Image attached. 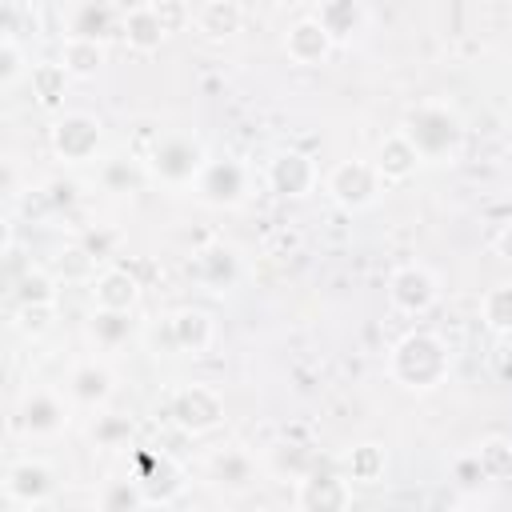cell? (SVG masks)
<instances>
[{
    "instance_id": "6da1fadb",
    "label": "cell",
    "mask_w": 512,
    "mask_h": 512,
    "mask_svg": "<svg viewBox=\"0 0 512 512\" xmlns=\"http://www.w3.org/2000/svg\"><path fill=\"white\" fill-rule=\"evenodd\" d=\"M400 132L412 140V148L420 152L424 164H452L468 136L460 112L444 100H420L416 108H408Z\"/></svg>"
},
{
    "instance_id": "7a4b0ae2",
    "label": "cell",
    "mask_w": 512,
    "mask_h": 512,
    "mask_svg": "<svg viewBox=\"0 0 512 512\" xmlns=\"http://www.w3.org/2000/svg\"><path fill=\"white\" fill-rule=\"evenodd\" d=\"M448 368H452V356L436 332L416 328V332H404L388 348V376H392V384H400L408 392H428V388L444 384Z\"/></svg>"
},
{
    "instance_id": "3957f363",
    "label": "cell",
    "mask_w": 512,
    "mask_h": 512,
    "mask_svg": "<svg viewBox=\"0 0 512 512\" xmlns=\"http://www.w3.org/2000/svg\"><path fill=\"white\" fill-rule=\"evenodd\" d=\"M208 160H212V156L204 152V144H200L196 136H184V132L160 136V140L148 148V172H152L160 184H172V188L196 184Z\"/></svg>"
},
{
    "instance_id": "277c9868",
    "label": "cell",
    "mask_w": 512,
    "mask_h": 512,
    "mask_svg": "<svg viewBox=\"0 0 512 512\" xmlns=\"http://www.w3.org/2000/svg\"><path fill=\"white\" fill-rule=\"evenodd\" d=\"M164 412L184 436H208L212 428L224 424V396L212 384H180L172 388Z\"/></svg>"
},
{
    "instance_id": "5b68a950",
    "label": "cell",
    "mask_w": 512,
    "mask_h": 512,
    "mask_svg": "<svg viewBox=\"0 0 512 512\" xmlns=\"http://www.w3.org/2000/svg\"><path fill=\"white\" fill-rule=\"evenodd\" d=\"M384 188H388V184L380 180V172H376L372 160H340V164H332L328 176H324L328 200L340 204L344 212H364V208H372Z\"/></svg>"
},
{
    "instance_id": "8992f818",
    "label": "cell",
    "mask_w": 512,
    "mask_h": 512,
    "mask_svg": "<svg viewBox=\"0 0 512 512\" xmlns=\"http://www.w3.org/2000/svg\"><path fill=\"white\" fill-rule=\"evenodd\" d=\"M48 144L64 164H88L104 148V124L92 112H64L48 128Z\"/></svg>"
},
{
    "instance_id": "52a82bcc",
    "label": "cell",
    "mask_w": 512,
    "mask_h": 512,
    "mask_svg": "<svg viewBox=\"0 0 512 512\" xmlns=\"http://www.w3.org/2000/svg\"><path fill=\"white\" fill-rule=\"evenodd\" d=\"M352 508V480L340 468H312L296 480V512H348Z\"/></svg>"
},
{
    "instance_id": "ba28073f",
    "label": "cell",
    "mask_w": 512,
    "mask_h": 512,
    "mask_svg": "<svg viewBox=\"0 0 512 512\" xmlns=\"http://www.w3.org/2000/svg\"><path fill=\"white\" fill-rule=\"evenodd\" d=\"M440 300V280L424 264H400L388 276V304L400 316H424Z\"/></svg>"
},
{
    "instance_id": "9c48e42d",
    "label": "cell",
    "mask_w": 512,
    "mask_h": 512,
    "mask_svg": "<svg viewBox=\"0 0 512 512\" xmlns=\"http://www.w3.org/2000/svg\"><path fill=\"white\" fill-rule=\"evenodd\" d=\"M192 188L208 208H236L248 196V168L232 156H216L204 164V172Z\"/></svg>"
},
{
    "instance_id": "30bf717a",
    "label": "cell",
    "mask_w": 512,
    "mask_h": 512,
    "mask_svg": "<svg viewBox=\"0 0 512 512\" xmlns=\"http://www.w3.org/2000/svg\"><path fill=\"white\" fill-rule=\"evenodd\" d=\"M264 180H268V188H272L276 196L300 200V196H308V192L320 184V168H316V156H308V152H300V148H284V152H276V156L268 160Z\"/></svg>"
},
{
    "instance_id": "8fae6325",
    "label": "cell",
    "mask_w": 512,
    "mask_h": 512,
    "mask_svg": "<svg viewBox=\"0 0 512 512\" xmlns=\"http://www.w3.org/2000/svg\"><path fill=\"white\" fill-rule=\"evenodd\" d=\"M56 492V472L48 460H36V456H24V460H12L8 472H4V496L12 504H44L48 496Z\"/></svg>"
},
{
    "instance_id": "7c38bea8",
    "label": "cell",
    "mask_w": 512,
    "mask_h": 512,
    "mask_svg": "<svg viewBox=\"0 0 512 512\" xmlns=\"http://www.w3.org/2000/svg\"><path fill=\"white\" fill-rule=\"evenodd\" d=\"M148 496V504H172L184 492V468L168 452H140V464L132 472Z\"/></svg>"
},
{
    "instance_id": "4fadbf2b",
    "label": "cell",
    "mask_w": 512,
    "mask_h": 512,
    "mask_svg": "<svg viewBox=\"0 0 512 512\" xmlns=\"http://www.w3.org/2000/svg\"><path fill=\"white\" fill-rule=\"evenodd\" d=\"M188 276L208 292H228L240 280V260L228 244H204L188 260Z\"/></svg>"
},
{
    "instance_id": "5bb4252c",
    "label": "cell",
    "mask_w": 512,
    "mask_h": 512,
    "mask_svg": "<svg viewBox=\"0 0 512 512\" xmlns=\"http://www.w3.org/2000/svg\"><path fill=\"white\" fill-rule=\"evenodd\" d=\"M332 48H336V40L312 20V12L300 16V20H292L288 32H284V56H288L292 64H300V68L324 64V60L332 56Z\"/></svg>"
},
{
    "instance_id": "9a60e30c",
    "label": "cell",
    "mask_w": 512,
    "mask_h": 512,
    "mask_svg": "<svg viewBox=\"0 0 512 512\" xmlns=\"http://www.w3.org/2000/svg\"><path fill=\"white\" fill-rule=\"evenodd\" d=\"M120 40L132 48V52H156L164 40H168V24L160 20L156 12V0H144V4H132L124 8V20H120Z\"/></svg>"
},
{
    "instance_id": "2e32d148",
    "label": "cell",
    "mask_w": 512,
    "mask_h": 512,
    "mask_svg": "<svg viewBox=\"0 0 512 512\" xmlns=\"http://www.w3.org/2000/svg\"><path fill=\"white\" fill-rule=\"evenodd\" d=\"M212 336H216V328L204 308H176L168 316V344L184 356H204L212 348Z\"/></svg>"
},
{
    "instance_id": "e0dca14e",
    "label": "cell",
    "mask_w": 512,
    "mask_h": 512,
    "mask_svg": "<svg viewBox=\"0 0 512 512\" xmlns=\"http://www.w3.org/2000/svg\"><path fill=\"white\" fill-rule=\"evenodd\" d=\"M20 428H24L28 436H56V432H64V428H68V408H64V400H60L56 392H44V388L28 392L24 404H20Z\"/></svg>"
},
{
    "instance_id": "ac0fdd59",
    "label": "cell",
    "mask_w": 512,
    "mask_h": 512,
    "mask_svg": "<svg viewBox=\"0 0 512 512\" xmlns=\"http://www.w3.org/2000/svg\"><path fill=\"white\" fill-rule=\"evenodd\" d=\"M376 172H380V180L384 184H404V180H412L416 176V168L424 164L420 160V152L412 148V140L396 128V132H388L384 140H380V148H376Z\"/></svg>"
},
{
    "instance_id": "d6986e66",
    "label": "cell",
    "mask_w": 512,
    "mask_h": 512,
    "mask_svg": "<svg viewBox=\"0 0 512 512\" xmlns=\"http://www.w3.org/2000/svg\"><path fill=\"white\" fill-rule=\"evenodd\" d=\"M120 20H124V8L88 0V4H76V8H72V16H68V36L104 44L108 36H120Z\"/></svg>"
},
{
    "instance_id": "ffe728a7",
    "label": "cell",
    "mask_w": 512,
    "mask_h": 512,
    "mask_svg": "<svg viewBox=\"0 0 512 512\" xmlns=\"http://www.w3.org/2000/svg\"><path fill=\"white\" fill-rule=\"evenodd\" d=\"M136 300H140V280H136L128 268H120V264L104 268V272L92 280V304H96V308L132 312Z\"/></svg>"
},
{
    "instance_id": "44dd1931",
    "label": "cell",
    "mask_w": 512,
    "mask_h": 512,
    "mask_svg": "<svg viewBox=\"0 0 512 512\" xmlns=\"http://www.w3.org/2000/svg\"><path fill=\"white\" fill-rule=\"evenodd\" d=\"M208 476H212V484H220L228 492H248L256 484V460L236 444L232 448H216L208 456Z\"/></svg>"
},
{
    "instance_id": "7402d4cb",
    "label": "cell",
    "mask_w": 512,
    "mask_h": 512,
    "mask_svg": "<svg viewBox=\"0 0 512 512\" xmlns=\"http://www.w3.org/2000/svg\"><path fill=\"white\" fill-rule=\"evenodd\" d=\"M312 20H316L336 44H344V40H352V36L368 24V8H364L360 0H324V4L312 8Z\"/></svg>"
},
{
    "instance_id": "603a6c76",
    "label": "cell",
    "mask_w": 512,
    "mask_h": 512,
    "mask_svg": "<svg viewBox=\"0 0 512 512\" xmlns=\"http://www.w3.org/2000/svg\"><path fill=\"white\" fill-rule=\"evenodd\" d=\"M116 392V376L108 372V364H96V360H84L72 368L68 376V396L84 408H100L108 404V396Z\"/></svg>"
},
{
    "instance_id": "cb8c5ba5",
    "label": "cell",
    "mask_w": 512,
    "mask_h": 512,
    "mask_svg": "<svg viewBox=\"0 0 512 512\" xmlns=\"http://www.w3.org/2000/svg\"><path fill=\"white\" fill-rule=\"evenodd\" d=\"M340 472H344L352 484H380L384 472H388V452H384V444H376V440H360V444L344 448V456H340Z\"/></svg>"
},
{
    "instance_id": "d4e9b609",
    "label": "cell",
    "mask_w": 512,
    "mask_h": 512,
    "mask_svg": "<svg viewBox=\"0 0 512 512\" xmlns=\"http://www.w3.org/2000/svg\"><path fill=\"white\" fill-rule=\"evenodd\" d=\"M192 24H196V32H204L212 40L232 36L244 24V4L240 0H204L192 8Z\"/></svg>"
},
{
    "instance_id": "484cf974",
    "label": "cell",
    "mask_w": 512,
    "mask_h": 512,
    "mask_svg": "<svg viewBox=\"0 0 512 512\" xmlns=\"http://www.w3.org/2000/svg\"><path fill=\"white\" fill-rule=\"evenodd\" d=\"M60 64H64V72H68L72 80H92V76L104 68V44L64 36V44H60Z\"/></svg>"
},
{
    "instance_id": "4316f807",
    "label": "cell",
    "mask_w": 512,
    "mask_h": 512,
    "mask_svg": "<svg viewBox=\"0 0 512 512\" xmlns=\"http://www.w3.org/2000/svg\"><path fill=\"white\" fill-rule=\"evenodd\" d=\"M148 504L136 476H112L96 492V512H140Z\"/></svg>"
},
{
    "instance_id": "83f0119b",
    "label": "cell",
    "mask_w": 512,
    "mask_h": 512,
    "mask_svg": "<svg viewBox=\"0 0 512 512\" xmlns=\"http://www.w3.org/2000/svg\"><path fill=\"white\" fill-rule=\"evenodd\" d=\"M144 180H148V168L140 160H132V156H112L100 168V184L112 196H136L144 188Z\"/></svg>"
},
{
    "instance_id": "f1b7e54d",
    "label": "cell",
    "mask_w": 512,
    "mask_h": 512,
    "mask_svg": "<svg viewBox=\"0 0 512 512\" xmlns=\"http://www.w3.org/2000/svg\"><path fill=\"white\" fill-rule=\"evenodd\" d=\"M68 72H64V64L60 60H40V64H32V72H28V84H32V96H36V104L40 108H56L60 100H64V92H68Z\"/></svg>"
},
{
    "instance_id": "f546056e",
    "label": "cell",
    "mask_w": 512,
    "mask_h": 512,
    "mask_svg": "<svg viewBox=\"0 0 512 512\" xmlns=\"http://www.w3.org/2000/svg\"><path fill=\"white\" fill-rule=\"evenodd\" d=\"M56 288H60V280L52 276V268H28L12 284V300H16V308H32V304L56 308Z\"/></svg>"
},
{
    "instance_id": "4dcf8cb0",
    "label": "cell",
    "mask_w": 512,
    "mask_h": 512,
    "mask_svg": "<svg viewBox=\"0 0 512 512\" xmlns=\"http://www.w3.org/2000/svg\"><path fill=\"white\" fill-rule=\"evenodd\" d=\"M268 468H272L276 476H284V480H304V476L316 468V456H312V448L300 444V440H280V444H272V452H268Z\"/></svg>"
},
{
    "instance_id": "1f68e13d",
    "label": "cell",
    "mask_w": 512,
    "mask_h": 512,
    "mask_svg": "<svg viewBox=\"0 0 512 512\" xmlns=\"http://www.w3.org/2000/svg\"><path fill=\"white\" fill-rule=\"evenodd\" d=\"M88 332L100 348H120L124 340H132L136 332V320L132 312H112V308H92V320H88Z\"/></svg>"
},
{
    "instance_id": "d6a6232c",
    "label": "cell",
    "mask_w": 512,
    "mask_h": 512,
    "mask_svg": "<svg viewBox=\"0 0 512 512\" xmlns=\"http://www.w3.org/2000/svg\"><path fill=\"white\" fill-rule=\"evenodd\" d=\"M52 276L64 280V284H92L100 272H96V256L84 248V244H72V248H60L52 256Z\"/></svg>"
},
{
    "instance_id": "836d02e7",
    "label": "cell",
    "mask_w": 512,
    "mask_h": 512,
    "mask_svg": "<svg viewBox=\"0 0 512 512\" xmlns=\"http://www.w3.org/2000/svg\"><path fill=\"white\" fill-rule=\"evenodd\" d=\"M480 320H484V328L512 336V284H492L480 296Z\"/></svg>"
},
{
    "instance_id": "e575fe53",
    "label": "cell",
    "mask_w": 512,
    "mask_h": 512,
    "mask_svg": "<svg viewBox=\"0 0 512 512\" xmlns=\"http://www.w3.org/2000/svg\"><path fill=\"white\" fill-rule=\"evenodd\" d=\"M480 468L488 480H512V440L508 436H488L480 440V452H476Z\"/></svg>"
},
{
    "instance_id": "d590c367",
    "label": "cell",
    "mask_w": 512,
    "mask_h": 512,
    "mask_svg": "<svg viewBox=\"0 0 512 512\" xmlns=\"http://www.w3.org/2000/svg\"><path fill=\"white\" fill-rule=\"evenodd\" d=\"M28 72H32V64L24 60V44L16 36H4L0 40V88H12Z\"/></svg>"
},
{
    "instance_id": "8d00e7d4",
    "label": "cell",
    "mask_w": 512,
    "mask_h": 512,
    "mask_svg": "<svg viewBox=\"0 0 512 512\" xmlns=\"http://www.w3.org/2000/svg\"><path fill=\"white\" fill-rule=\"evenodd\" d=\"M92 440H96L100 448H120V444L132 440V420L104 412V416H96V424H92Z\"/></svg>"
},
{
    "instance_id": "74e56055",
    "label": "cell",
    "mask_w": 512,
    "mask_h": 512,
    "mask_svg": "<svg viewBox=\"0 0 512 512\" xmlns=\"http://www.w3.org/2000/svg\"><path fill=\"white\" fill-rule=\"evenodd\" d=\"M52 312H56V308H48V304L16 308V328H20L24 336H44V332L52 328Z\"/></svg>"
},
{
    "instance_id": "f35d334b",
    "label": "cell",
    "mask_w": 512,
    "mask_h": 512,
    "mask_svg": "<svg viewBox=\"0 0 512 512\" xmlns=\"http://www.w3.org/2000/svg\"><path fill=\"white\" fill-rule=\"evenodd\" d=\"M452 480L460 484V488H480L488 476H484V468H480V460H476V452L472 456H460L456 464H452Z\"/></svg>"
},
{
    "instance_id": "ab89813d",
    "label": "cell",
    "mask_w": 512,
    "mask_h": 512,
    "mask_svg": "<svg viewBox=\"0 0 512 512\" xmlns=\"http://www.w3.org/2000/svg\"><path fill=\"white\" fill-rule=\"evenodd\" d=\"M156 12H160V20L168 24V32H176L180 24H188V20H192V8H188V4H180V0H156Z\"/></svg>"
},
{
    "instance_id": "60d3db41",
    "label": "cell",
    "mask_w": 512,
    "mask_h": 512,
    "mask_svg": "<svg viewBox=\"0 0 512 512\" xmlns=\"http://www.w3.org/2000/svg\"><path fill=\"white\" fill-rule=\"evenodd\" d=\"M492 248H496V256H504V260H512V220L496 232V240H492Z\"/></svg>"
},
{
    "instance_id": "b9f144b4",
    "label": "cell",
    "mask_w": 512,
    "mask_h": 512,
    "mask_svg": "<svg viewBox=\"0 0 512 512\" xmlns=\"http://www.w3.org/2000/svg\"><path fill=\"white\" fill-rule=\"evenodd\" d=\"M76 200V184L72 180H56L52 184V204H72Z\"/></svg>"
},
{
    "instance_id": "7bdbcfd3",
    "label": "cell",
    "mask_w": 512,
    "mask_h": 512,
    "mask_svg": "<svg viewBox=\"0 0 512 512\" xmlns=\"http://www.w3.org/2000/svg\"><path fill=\"white\" fill-rule=\"evenodd\" d=\"M448 512H484V508H476V504H456V508H448Z\"/></svg>"
},
{
    "instance_id": "ee69618b",
    "label": "cell",
    "mask_w": 512,
    "mask_h": 512,
    "mask_svg": "<svg viewBox=\"0 0 512 512\" xmlns=\"http://www.w3.org/2000/svg\"><path fill=\"white\" fill-rule=\"evenodd\" d=\"M220 512H240V508H220Z\"/></svg>"
}]
</instances>
